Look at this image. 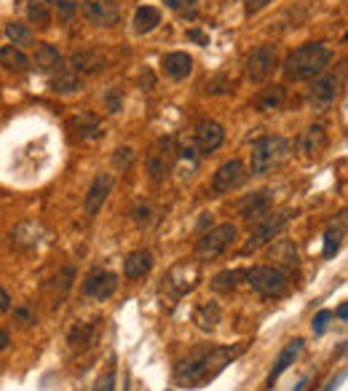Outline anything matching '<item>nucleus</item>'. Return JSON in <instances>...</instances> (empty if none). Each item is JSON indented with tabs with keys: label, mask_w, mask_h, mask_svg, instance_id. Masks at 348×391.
<instances>
[{
	"label": "nucleus",
	"mask_w": 348,
	"mask_h": 391,
	"mask_svg": "<svg viewBox=\"0 0 348 391\" xmlns=\"http://www.w3.org/2000/svg\"><path fill=\"white\" fill-rule=\"evenodd\" d=\"M48 83H51V89H54L57 94H73V91L81 89V75H78L75 70L59 64L57 70L48 73Z\"/></svg>",
	"instance_id": "4be33fe9"
},
{
	"label": "nucleus",
	"mask_w": 348,
	"mask_h": 391,
	"mask_svg": "<svg viewBox=\"0 0 348 391\" xmlns=\"http://www.w3.org/2000/svg\"><path fill=\"white\" fill-rule=\"evenodd\" d=\"M346 215H340V223H332L324 233V257H335L338 249L343 247V236H346Z\"/></svg>",
	"instance_id": "c756f323"
},
{
	"label": "nucleus",
	"mask_w": 348,
	"mask_h": 391,
	"mask_svg": "<svg viewBox=\"0 0 348 391\" xmlns=\"http://www.w3.org/2000/svg\"><path fill=\"white\" fill-rule=\"evenodd\" d=\"M169 8L183 14L185 19H196V0H164Z\"/></svg>",
	"instance_id": "f704fd0d"
},
{
	"label": "nucleus",
	"mask_w": 348,
	"mask_h": 391,
	"mask_svg": "<svg viewBox=\"0 0 348 391\" xmlns=\"http://www.w3.org/2000/svg\"><path fill=\"white\" fill-rule=\"evenodd\" d=\"M271 260L276 263L279 271H284V268H295L297 266V249H295L292 242L284 239V242L273 244V249H271Z\"/></svg>",
	"instance_id": "bb28decb"
},
{
	"label": "nucleus",
	"mask_w": 348,
	"mask_h": 391,
	"mask_svg": "<svg viewBox=\"0 0 348 391\" xmlns=\"http://www.w3.org/2000/svg\"><path fill=\"white\" fill-rule=\"evenodd\" d=\"M329 62H332V51L324 43H306L289 54L282 64V70H284L287 81H311V78L322 75Z\"/></svg>",
	"instance_id": "f03ea898"
},
{
	"label": "nucleus",
	"mask_w": 348,
	"mask_h": 391,
	"mask_svg": "<svg viewBox=\"0 0 348 391\" xmlns=\"http://www.w3.org/2000/svg\"><path fill=\"white\" fill-rule=\"evenodd\" d=\"M51 8L59 14V19H73L78 11V0H51Z\"/></svg>",
	"instance_id": "72a5a7b5"
},
{
	"label": "nucleus",
	"mask_w": 348,
	"mask_h": 391,
	"mask_svg": "<svg viewBox=\"0 0 348 391\" xmlns=\"http://www.w3.org/2000/svg\"><path fill=\"white\" fill-rule=\"evenodd\" d=\"M113 185H116V177H113V174H104L102 172V174L94 177V183L86 190V199H83V212H86L89 217H94V215L102 212L107 196L113 193Z\"/></svg>",
	"instance_id": "9d476101"
},
{
	"label": "nucleus",
	"mask_w": 348,
	"mask_h": 391,
	"mask_svg": "<svg viewBox=\"0 0 348 391\" xmlns=\"http://www.w3.org/2000/svg\"><path fill=\"white\" fill-rule=\"evenodd\" d=\"M338 316H340L343 322L348 319V306H346V303H340V306H338Z\"/></svg>",
	"instance_id": "49530a36"
},
{
	"label": "nucleus",
	"mask_w": 348,
	"mask_h": 391,
	"mask_svg": "<svg viewBox=\"0 0 348 391\" xmlns=\"http://www.w3.org/2000/svg\"><path fill=\"white\" fill-rule=\"evenodd\" d=\"M329 319H332V311H319V313L313 316V322H311V329H313V335H324V329H327Z\"/></svg>",
	"instance_id": "4c0bfd02"
},
{
	"label": "nucleus",
	"mask_w": 348,
	"mask_h": 391,
	"mask_svg": "<svg viewBox=\"0 0 348 391\" xmlns=\"http://www.w3.org/2000/svg\"><path fill=\"white\" fill-rule=\"evenodd\" d=\"M244 346H196L185 359L177 362L174 367V381L180 386H201L206 381H212L217 372L226 367L228 362H233Z\"/></svg>",
	"instance_id": "f257e3e1"
},
{
	"label": "nucleus",
	"mask_w": 348,
	"mask_h": 391,
	"mask_svg": "<svg viewBox=\"0 0 348 391\" xmlns=\"http://www.w3.org/2000/svg\"><path fill=\"white\" fill-rule=\"evenodd\" d=\"M11 309V298H8V292L0 287V311H8Z\"/></svg>",
	"instance_id": "c03bdc74"
},
{
	"label": "nucleus",
	"mask_w": 348,
	"mask_h": 391,
	"mask_svg": "<svg viewBox=\"0 0 348 391\" xmlns=\"http://www.w3.org/2000/svg\"><path fill=\"white\" fill-rule=\"evenodd\" d=\"M223 143H226V129L217 121H201L196 126V147L201 153H214Z\"/></svg>",
	"instance_id": "dca6fc26"
},
{
	"label": "nucleus",
	"mask_w": 348,
	"mask_h": 391,
	"mask_svg": "<svg viewBox=\"0 0 348 391\" xmlns=\"http://www.w3.org/2000/svg\"><path fill=\"white\" fill-rule=\"evenodd\" d=\"M303 346H306V343H303V338H295L292 343H287V346H284V351H282V354H279V359H276V365H273V367H271V372H268V381H266L268 389H273V383H276V381H279V378H282V375H284V372H287L289 367L295 365V359L300 356Z\"/></svg>",
	"instance_id": "f3484780"
},
{
	"label": "nucleus",
	"mask_w": 348,
	"mask_h": 391,
	"mask_svg": "<svg viewBox=\"0 0 348 391\" xmlns=\"http://www.w3.org/2000/svg\"><path fill=\"white\" fill-rule=\"evenodd\" d=\"M172 164H174V140L172 137H164L158 140L156 147L150 150L147 156V172H150V180L153 183H164L172 172Z\"/></svg>",
	"instance_id": "6e6552de"
},
{
	"label": "nucleus",
	"mask_w": 348,
	"mask_h": 391,
	"mask_svg": "<svg viewBox=\"0 0 348 391\" xmlns=\"http://www.w3.org/2000/svg\"><path fill=\"white\" fill-rule=\"evenodd\" d=\"M8 346H11V335L6 329H0V351H6Z\"/></svg>",
	"instance_id": "a18cd8bd"
},
{
	"label": "nucleus",
	"mask_w": 348,
	"mask_h": 391,
	"mask_svg": "<svg viewBox=\"0 0 348 391\" xmlns=\"http://www.w3.org/2000/svg\"><path fill=\"white\" fill-rule=\"evenodd\" d=\"M271 0H246V14H257L260 8H266Z\"/></svg>",
	"instance_id": "a19ab883"
},
{
	"label": "nucleus",
	"mask_w": 348,
	"mask_h": 391,
	"mask_svg": "<svg viewBox=\"0 0 348 391\" xmlns=\"http://www.w3.org/2000/svg\"><path fill=\"white\" fill-rule=\"evenodd\" d=\"M239 236V228L233 223H223V226L206 230L204 236L196 242V260L199 263H209V260H217L223 252H226Z\"/></svg>",
	"instance_id": "423d86ee"
},
{
	"label": "nucleus",
	"mask_w": 348,
	"mask_h": 391,
	"mask_svg": "<svg viewBox=\"0 0 348 391\" xmlns=\"http://www.w3.org/2000/svg\"><path fill=\"white\" fill-rule=\"evenodd\" d=\"M187 38L196 43H201V46H209V38H206L201 30H187Z\"/></svg>",
	"instance_id": "79ce46f5"
},
{
	"label": "nucleus",
	"mask_w": 348,
	"mask_h": 391,
	"mask_svg": "<svg viewBox=\"0 0 348 391\" xmlns=\"http://www.w3.org/2000/svg\"><path fill=\"white\" fill-rule=\"evenodd\" d=\"M131 161H134V150H131V147H118V150L113 153V164H116V169H129Z\"/></svg>",
	"instance_id": "e433bc0d"
},
{
	"label": "nucleus",
	"mask_w": 348,
	"mask_h": 391,
	"mask_svg": "<svg viewBox=\"0 0 348 391\" xmlns=\"http://www.w3.org/2000/svg\"><path fill=\"white\" fill-rule=\"evenodd\" d=\"M196 325L204 329V332H214L217 325H220V306L217 303H201L196 309Z\"/></svg>",
	"instance_id": "7c9ffc66"
},
{
	"label": "nucleus",
	"mask_w": 348,
	"mask_h": 391,
	"mask_svg": "<svg viewBox=\"0 0 348 391\" xmlns=\"http://www.w3.org/2000/svg\"><path fill=\"white\" fill-rule=\"evenodd\" d=\"M116 289H118V276L110 273V271H102V268L91 271V273L83 279V295L91 298V300H100V303L107 300V298H113Z\"/></svg>",
	"instance_id": "1a4fd4ad"
},
{
	"label": "nucleus",
	"mask_w": 348,
	"mask_h": 391,
	"mask_svg": "<svg viewBox=\"0 0 348 391\" xmlns=\"http://www.w3.org/2000/svg\"><path fill=\"white\" fill-rule=\"evenodd\" d=\"M94 391H116V370H107L97 381V386H94Z\"/></svg>",
	"instance_id": "58836bf2"
},
{
	"label": "nucleus",
	"mask_w": 348,
	"mask_h": 391,
	"mask_svg": "<svg viewBox=\"0 0 348 391\" xmlns=\"http://www.w3.org/2000/svg\"><path fill=\"white\" fill-rule=\"evenodd\" d=\"M292 145L287 137H260L252 143V153H249V166L252 174H271L273 169H279L282 164H287Z\"/></svg>",
	"instance_id": "7ed1b4c3"
},
{
	"label": "nucleus",
	"mask_w": 348,
	"mask_h": 391,
	"mask_svg": "<svg viewBox=\"0 0 348 391\" xmlns=\"http://www.w3.org/2000/svg\"><path fill=\"white\" fill-rule=\"evenodd\" d=\"M83 14L91 24H100V27H113L121 19L118 6L113 0H83Z\"/></svg>",
	"instance_id": "f8f14e48"
},
{
	"label": "nucleus",
	"mask_w": 348,
	"mask_h": 391,
	"mask_svg": "<svg viewBox=\"0 0 348 391\" xmlns=\"http://www.w3.org/2000/svg\"><path fill=\"white\" fill-rule=\"evenodd\" d=\"M27 19L41 24V27H48V21H51V0H30L27 3Z\"/></svg>",
	"instance_id": "2f4dec72"
},
{
	"label": "nucleus",
	"mask_w": 348,
	"mask_h": 391,
	"mask_svg": "<svg viewBox=\"0 0 348 391\" xmlns=\"http://www.w3.org/2000/svg\"><path fill=\"white\" fill-rule=\"evenodd\" d=\"M161 70L172 81H183V78H187L193 73V60L185 51H172V54L161 57Z\"/></svg>",
	"instance_id": "412c9836"
},
{
	"label": "nucleus",
	"mask_w": 348,
	"mask_h": 391,
	"mask_svg": "<svg viewBox=\"0 0 348 391\" xmlns=\"http://www.w3.org/2000/svg\"><path fill=\"white\" fill-rule=\"evenodd\" d=\"M199 279H201V271H199L196 263H180L169 273V287H174L177 295H185V292H190L199 284Z\"/></svg>",
	"instance_id": "6ab92c4d"
},
{
	"label": "nucleus",
	"mask_w": 348,
	"mask_h": 391,
	"mask_svg": "<svg viewBox=\"0 0 348 391\" xmlns=\"http://www.w3.org/2000/svg\"><path fill=\"white\" fill-rule=\"evenodd\" d=\"M30 64H35V70H43V73H51V70H57L62 64V54L57 46H51V43H41L38 48H35V57L30 60Z\"/></svg>",
	"instance_id": "393cba45"
},
{
	"label": "nucleus",
	"mask_w": 348,
	"mask_h": 391,
	"mask_svg": "<svg viewBox=\"0 0 348 391\" xmlns=\"http://www.w3.org/2000/svg\"><path fill=\"white\" fill-rule=\"evenodd\" d=\"M324 147H327V129H324V126H308L306 131L297 137V150H300L306 158L322 156Z\"/></svg>",
	"instance_id": "a211bd4d"
},
{
	"label": "nucleus",
	"mask_w": 348,
	"mask_h": 391,
	"mask_svg": "<svg viewBox=\"0 0 348 391\" xmlns=\"http://www.w3.org/2000/svg\"><path fill=\"white\" fill-rule=\"evenodd\" d=\"M0 64L11 73H24L30 70V57L17 46H0Z\"/></svg>",
	"instance_id": "a878e982"
},
{
	"label": "nucleus",
	"mask_w": 348,
	"mask_h": 391,
	"mask_svg": "<svg viewBox=\"0 0 348 391\" xmlns=\"http://www.w3.org/2000/svg\"><path fill=\"white\" fill-rule=\"evenodd\" d=\"M153 268V255L147 249H137L123 260V276L126 279H143L145 273H150Z\"/></svg>",
	"instance_id": "b1692460"
},
{
	"label": "nucleus",
	"mask_w": 348,
	"mask_h": 391,
	"mask_svg": "<svg viewBox=\"0 0 348 391\" xmlns=\"http://www.w3.org/2000/svg\"><path fill=\"white\" fill-rule=\"evenodd\" d=\"M134 217H137V223H140V226H145V223H147V217H150V206H140V209L134 212Z\"/></svg>",
	"instance_id": "37998d69"
},
{
	"label": "nucleus",
	"mask_w": 348,
	"mask_h": 391,
	"mask_svg": "<svg viewBox=\"0 0 348 391\" xmlns=\"http://www.w3.org/2000/svg\"><path fill=\"white\" fill-rule=\"evenodd\" d=\"M287 100V89L282 83H271L266 89H260V94L255 97V107L260 113H271V110H279Z\"/></svg>",
	"instance_id": "5701e85b"
},
{
	"label": "nucleus",
	"mask_w": 348,
	"mask_h": 391,
	"mask_svg": "<svg viewBox=\"0 0 348 391\" xmlns=\"http://www.w3.org/2000/svg\"><path fill=\"white\" fill-rule=\"evenodd\" d=\"M246 166L239 161V158H233V161H226V164L220 166L214 174H212V193L214 196H226L230 190H236V188H241L246 183Z\"/></svg>",
	"instance_id": "0eeeda50"
},
{
	"label": "nucleus",
	"mask_w": 348,
	"mask_h": 391,
	"mask_svg": "<svg viewBox=\"0 0 348 391\" xmlns=\"http://www.w3.org/2000/svg\"><path fill=\"white\" fill-rule=\"evenodd\" d=\"M104 107H107V113H118L123 107V94L118 89H107L104 91Z\"/></svg>",
	"instance_id": "c9c22d12"
},
{
	"label": "nucleus",
	"mask_w": 348,
	"mask_h": 391,
	"mask_svg": "<svg viewBox=\"0 0 348 391\" xmlns=\"http://www.w3.org/2000/svg\"><path fill=\"white\" fill-rule=\"evenodd\" d=\"M67 129H70L73 137L81 140V143H94V140L102 137V124H100V118L91 116V113H78V116H73V118L67 121Z\"/></svg>",
	"instance_id": "ddd939ff"
},
{
	"label": "nucleus",
	"mask_w": 348,
	"mask_h": 391,
	"mask_svg": "<svg viewBox=\"0 0 348 391\" xmlns=\"http://www.w3.org/2000/svg\"><path fill=\"white\" fill-rule=\"evenodd\" d=\"M107 67V60L97 48H81L70 57V70H75L78 75H97Z\"/></svg>",
	"instance_id": "2eb2a0df"
},
{
	"label": "nucleus",
	"mask_w": 348,
	"mask_h": 391,
	"mask_svg": "<svg viewBox=\"0 0 348 391\" xmlns=\"http://www.w3.org/2000/svg\"><path fill=\"white\" fill-rule=\"evenodd\" d=\"M338 91H340V81H338V75H316V81L311 86V91H308V100L316 104V107H327V104L335 102V97H338Z\"/></svg>",
	"instance_id": "4468645a"
},
{
	"label": "nucleus",
	"mask_w": 348,
	"mask_h": 391,
	"mask_svg": "<svg viewBox=\"0 0 348 391\" xmlns=\"http://www.w3.org/2000/svg\"><path fill=\"white\" fill-rule=\"evenodd\" d=\"M306 386H308V378H300V383H297V386H295L292 391H303Z\"/></svg>",
	"instance_id": "de8ad7c7"
},
{
	"label": "nucleus",
	"mask_w": 348,
	"mask_h": 391,
	"mask_svg": "<svg viewBox=\"0 0 348 391\" xmlns=\"http://www.w3.org/2000/svg\"><path fill=\"white\" fill-rule=\"evenodd\" d=\"M161 24V11L153 8V6H140L137 14H134V30L137 33H153L156 27Z\"/></svg>",
	"instance_id": "c85d7f7f"
},
{
	"label": "nucleus",
	"mask_w": 348,
	"mask_h": 391,
	"mask_svg": "<svg viewBox=\"0 0 348 391\" xmlns=\"http://www.w3.org/2000/svg\"><path fill=\"white\" fill-rule=\"evenodd\" d=\"M271 190H257V193H249L244 196L239 204H236V212H239V217H246V220H257V217H263L268 209H271Z\"/></svg>",
	"instance_id": "aec40b11"
},
{
	"label": "nucleus",
	"mask_w": 348,
	"mask_h": 391,
	"mask_svg": "<svg viewBox=\"0 0 348 391\" xmlns=\"http://www.w3.org/2000/svg\"><path fill=\"white\" fill-rule=\"evenodd\" d=\"M241 276H244V271H223V273H217L212 279V287L217 289V292H230V289H236Z\"/></svg>",
	"instance_id": "473e14b6"
},
{
	"label": "nucleus",
	"mask_w": 348,
	"mask_h": 391,
	"mask_svg": "<svg viewBox=\"0 0 348 391\" xmlns=\"http://www.w3.org/2000/svg\"><path fill=\"white\" fill-rule=\"evenodd\" d=\"M244 279L249 289H255L263 298H282L289 289L287 271H279L276 266H252L244 268Z\"/></svg>",
	"instance_id": "20e7f679"
},
{
	"label": "nucleus",
	"mask_w": 348,
	"mask_h": 391,
	"mask_svg": "<svg viewBox=\"0 0 348 391\" xmlns=\"http://www.w3.org/2000/svg\"><path fill=\"white\" fill-rule=\"evenodd\" d=\"M289 220H292V212H266L263 217H257V223L252 228L249 242L244 244L241 255H249V252H255V249L271 244L276 236H282V230L289 226Z\"/></svg>",
	"instance_id": "39448f33"
},
{
	"label": "nucleus",
	"mask_w": 348,
	"mask_h": 391,
	"mask_svg": "<svg viewBox=\"0 0 348 391\" xmlns=\"http://www.w3.org/2000/svg\"><path fill=\"white\" fill-rule=\"evenodd\" d=\"M276 67V51L271 46H260L249 54V62H246V75L252 83H263L268 81V75L273 73Z\"/></svg>",
	"instance_id": "9b49d317"
},
{
	"label": "nucleus",
	"mask_w": 348,
	"mask_h": 391,
	"mask_svg": "<svg viewBox=\"0 0 348 391\" xmlns=\"http://www.w3.org/2000/svg\"><path fill=\"white\" fill-rule=\"evenodd\" d=\"M206 91H209V94H226V91H228L226 78H217V81H209V83H206Z\"/></svg>",
	"instance_id": "ea45409f"
},
{
	"label": "nucleus",
	"mask_w": 348,
	"mask_h": 391,
	"mask_svg": "<svg viewBox=\"0 0 348 391\" xmlns=\"http://www.w3.org/2000/svg\"><path fill=\"white\" fill-rule=\"evenodd\" d=\"M6 35H8V41L11 46H17V48H27V46H33L35 43V33L24 24V21H8L6 24Z\"/></svg>",
	"instance_id": "cd10ccee"
}]
</instances>
